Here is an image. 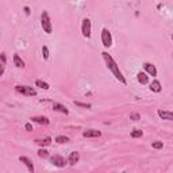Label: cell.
Wrapping results in <instances>:
<instances>
[{
	"label": "cell",
	"instance_id": "277c9868",
	"mask_svg": "<svg viewBox=\"0 0 173 173\" xmlns=\"http://www.w3.org/2000/svg\"><path fill=\"white\" fill-rule=\"evenodd\" d=\"M102 43L104 47H111L112 46V35L107 28H103L102 30Z\"/></svg>",
	"mask_w": 173,
	"mask_h": 173
},
{
	"label": "cell",
	"instance_id": "484cf974",
	"mask_svg": "<svg viewBox=\"0 0 173 173\" xmlns=\"http://www.w3.org/2000/svg\"><path fill=\"white\" fill-rule=\"evenodd\" d=\"M0 58H2V64H3V65L7 64V57H5V54H4V53L0 54Z\"/></svg>",
	"mask_w": 173,
	"mask_h": 173
},
{
	"label": "cell",
	"instance_id": "6da1fadb",
	"mask_svg": "<svg viewBox=\"0 0 173 173\" xmlns=\"http://www.w3.org/2000/svg\"><path fill=\"white\" fill-rule=\"evenodd\" d=\"M102 56H103V58H104V61H106V64H107V68L109 69V70L114 73V76H115V79L116 80H119L122 84H127V81H126V79H125V76H123V73L120 72V69H119V65L115 62V60L112 58L111 56L107 53V51H103L102 53Z\"/></svg>",
	"mask_w": 173,
	"mask_h": 173
},
{
	"label": "cell",
	"instance_id": "e0dca14e",
	"mask_svg": "<svg viewBox=\"0 0 173 173\" xmlns=\"http://www.w3.org/2000/svg\"><path fill=\"white\" fill-rule=\"evenodd\" d=\"M14 65L16 68H24V61L19 57V54H14Z\"/></svg>",
	"mask_w": 173,
	"mask_h": 173
},
{
	"label": "cell",
	"instance_id": "44dd1931",
	"mask_svg": "<svg viewBox=\"0 0 173 173\" xmlns=\"http://www.w3.org/2000/svg\"><path fill=\"white\" fill-rule=\"evenodd\" d=\"M142 135H143L142 130H132V131H131V137L132 138H141Z\"/></svg>",
	"mask_w": 173,
	"mask_h": 173
},
{
	"label": "cell",
	"instance_id": "7a4b0ae2",
	"mask_svg": "<svg viewBox=\"0 0 173 173\" xmlns=\"http://www.w3.org/2000/svg\"><path fill=\"white\" fill-rule=\"evenodd\" d=\"M41 26L46 34H51L53 27H51V22H50V16H49L47 11H43L41 15Z\"/></svg>",
	"mask_w": 173,
	"mask_h": 173
},
{
	"label": "cell",
	"instance_id": "ffe728a7",
	"mask_svg": "<svg viewBox=\"0 0 173 173\" xmlns=\"http://www.w3.org/2000/svg\"><path fill=\"white\" fill-rule=\"evenodd\" d=\"M69 141L68 137H65V135H58V137H56V142L57 143H66Z\"/></svg>",
	"mask_w": 173,
	"mask_h": 173
},
{
	"label": "cell",
	"instance_id": "52a82bcc",
	"mask_svg": "<svg viewBox=\"0 0 173 173\" xmlns=\"http://www.w3.org/2000/svg\"><path fill=\"white\" fill-rule=\"evenodd\" d=\"M143 69H145V73H148L149 76H152V77L157 76V68L152 62H143Z\"/></svg>",
	"mask_w": 173,
	"mask_h": 173
},
{
	"label": "cell",
	"instance_id": "30bf717a",
	"mask_svg": "<svg viewBox=\"0 0 173 173\" xmlns=\"http://www.w3.org/2000/svg\"><path fill=\"white\" fill-rule=\"evenodd\" d=\"M102 135V132L99 131V130H85V131H83V137L84 138H97Z\"/></svg>",
	"mask_w": 173,
	"mask_h": 173
},
{
	"label": "cell",
	"instance_id": "3957f363",
	"mask_svg": "<svg viewBox=\"0 0 173 173\" xmlns=\"http://www.w3.org/2000/svg\"><path fill=\"white\" fill-rule=\"evenodd\" d=\"M15 91L18 92V93L26 95V96H37V91L33 86H28V85H16Z\"/></svg>",
	"mask_w": 173,
	"mask_h": 173
},
{
	"label": "cell",
	"instance_id": "5b68a950",
	"mask_svg": "<svg viewBox=\"0 0 173 173\" xmlns=\"http://www.w3.org/2000/svg\"><path fill=\"white\" fill-rule=\"evenodd\" d=\"M91 31H92V24H91V21L88 18H84L83 19V23H81V33L85 38H91Z\"/></svg>",
	"mask_w": 173,
	"mask_h": 173
},
{
	"label": "cell",
	"instance_id": "603a6c76",
	"mask_svg": "<svg viewBox=\"0 0 173 173\" xmlns=\"http://www.w3.org/2000/svg\"><path fill=\"white\" fill-rule=\"evenodd\" d=\"M42 54H43V58H45V60H49V56H50V54H49L47 46H43V47H42Z\"/></svg>",
	"mask_w": 173,
	"mask_h": 173
},
{
	"label": "cell",
	"instance_id": "5bb4252c",
	"mask_svg": "<svg viewBox=\"0 0 173 173\" xmlns=\"http://www.w3.org/2000/svg\"><path fill=\"white\" fill-rule=\"evenodd\" d=\"M53 109H54V111L61 112V114H65V115L69 114L68 108H66L64 104H61V103H53Z\"/></svg>",
	"mask_w": 173,
	"mask_h": 173
},
{
	"label": "cell",
	"instance_id": "83f0119b",
	"mask_svg": "<svg viewBox=\"0 0 173 173\" xmlns=\"http://www.w3.org/2000/svg\"><path fill=\"white\" fill-rule=\"evenodd\" d=\"M23 11H24V14H26V15H30V8H28L27 5H26V7L23 8Z\"/></svg>",
	"mask_w": 173,
	"mask_h": 173
},
{
	"label": "cell",
	"instance_id": "ba28073f",
	"mask_svg": "<svg viewBox=\"0 0 173 173\" xmlns=\"http://www.w3.org/2000/svg\"><path fill=\"white\" fill-rule=\"evenodd\" d=\"M19 161L24 164V166L28 169V172H30V173H34V172H35V168H34L33 161H31L28 157H26V155H21V157H19Z\"/></svg>",
	"mask_w": 173,
	"mask_h": 173
},
{
	"label": "cell",
	"instance_id": "4316f807",
	"mask_svg": "<svg viewBox=\"0 0 173 173\" xmlns=\"http://www.w3.org/2000/svg\"><path fill=\"white\" fill-rule=\"evenodd\" d=\"M24 129L27 130V131H33V125H31V123H26V125H24Z\"/></svg>",
	"mask_w": 173,
	"mask_h": 173
},
{
	"label": "cell",
	"instance_id": "2e32d148",
	"mask_svg": "<svg viewBox=\"0 0 173 173\" xmlns=\"http://www.w3.org/2000/svg\"><path fill=\"white\" fill-rule=\"evenodd\" d=\"M35 143H37V145H39L41 148H46V146H49L51 143V138L46 137V138H43V139H37Z\"/></svg>",
	"mask_w": 173,
	"mask_h": 173
},
{
	"label": "cell",
	"instance_id": "ac0fdd59",
	"mask_svg": "<svg viewBox=\"0 0 173 173\" xmlns=\"http://www.w3.org/2000/svg\"><path fill=\"white\" fill-rule=\"evenodd\" d=\"M35 85H37V86H39V88H42V89H45V91H47V89L50 88V85H49L47 83L43 81V80H39V79L35 81Z\"/></svg>",
	"mask_w": 173,
	"mask_h": 173
},
{
	"label": "cell",
	"instance_id": "cb8c5ba5",
	"mask_svg": "<svg viewBox=\"0 0 173 173\" xmlns=\"http://www.w3.org/2000/svg\"><path fill=\"white\" fill-rule=\"evenodd\" d=\"M74 104L77 106V107H84V108H91L92 106L89 104V103H81V102H74Z\"/></svg>",
	"mask_w": 173,
	"mask_h": 173
},
{
	"label": "cell",
	"instance_id": "d6986e66",
	"mask_svg": "<svg viewBox=\"0 0 173 173\" xmlns=\"http://www.w3.org/2000/svg\"><path fill=\"white\" fill-rule=\"evenodd\" d=\"M38 157L39 158H49V152L45 148H41L38 150Z\"/></svg>",
	"mask_w": 173,
	"mask_h": 173
},
{
	"label": "cell",
	"instance_id": "7402d4cb",
	"mask_svg": "<svg viewBox=\"0 0 173 173\" xmlns=\"http://www.w3.org/2000/svg\"><path fill=\"white\" fill-rule=\"evenodd\" d=\"M152 148H153V149H157V150H160V149L164 148V143L161 142V141H157V142H153V143H152Z\"/></svg>",
	"mask_w": 173,
	"mask_h": 173
},
{
	"label": "cell",
	"instance_id": "9a60e30c",
	"mask_svg": "<svg viewBox=\"0 0 173 173\" xmlns=\"http://www.w3.org/2000/svg\"><path fill=\"white\" fill-rule=\"evenodd\" d=\"M150 91H153V92H155V93H158V92H161L162 91V86H161V83L158 81V80H153L152 81V84H150Z\"/></svg>",
	"mask_w": 173,
	"mask_h": 173
},
{
	"label": "cell",
	"instance_id": "d4e9b609",
	"mask_svg": "<svg viewBox=\"0 0 173 173\" xmlns=\"http://www.w3.org/2000/svg\"><path fill=\"white\" fill-rule=\"evenodd\" d=\"M130 119L138 120V119H141V115L138 114V112H132V114H130Z\"/></svg>",
	"mask_w": 173,
	"mask_h": 173
},
{
	"label": "cell",
	"instance_id": "8992f818",
	"mask_svg": "<svg viewBox=\"0 0 173 173\" xmlns=\"http://www.w3.org/2000/svg\"><path fill=\"white\" fill-rule=\"evenodd\" d=\"M50 162L53 164L54 166H58V168H64V166H66V164H69L62 155H58V154L50 157Z\"/></svg>",
	"mask_w": 173,
	"mask_h": 173
},
{
	"label": "cell",
	"instance_id": "9c48e42d",
	"mask_svg": "<svg viewBox=\"0 0 173 173\" xmlns=\"http://www.w3.org/2000/svg\"><path fill=\"white\" fill-rule=\"evenodd\" d=\"M158 116L164 120H173V111H165V109H158Z\"/></svg>",
	"mask_w": 173,
	"mask_h": 173
},
{
	"label": "cell",
	"instance_id": "4fadbf2b",
	"mask_svg": "<svg viewBox=\"0 0 173 173\" xmlns=\"http://www.w3.org/2000/svg\"><path fill=\"white\" fill-rule=\"evenodd\" d=\"M31 122L39 123V125H43V126H47L49 123H50V120H49L46 116H33L31 118Z\"/></svg>",
	"mask_w": 173,
	"mask_h": 173
},
{
	"label": "cell",
	"instance_id": "8fae6325",
	"mask_svg": "<svg viewBox=\"0 0 173 173\" xmlns=\"http://www.w3.org/2000/svg\"><path fill=\"white\" fill-rule=\"evenodd\" d=\"M80 161V153L79 152H72L70 154H69V158H68V162L69 165L74 166L77 162Z\"/></svg>",
	"mask_w": 173,
	"mask_h": 173
},
{
	"label": "cell",
	"instance_id": "7c38bea8",
	"mask_svg": "<svg viewBox=\"0 0 173 173\" xmlns=\"http://www.w3.org/2000/svg\"><path fill=\"white\" fill-rule=\"evenodd\" d=\"M137 80H138V83H141L142 85L149 84V74L145 73V72H139V73L137 74Z\"/></svg>",
	"mask_w": 173,
	"mask_h": 173
}]
</instances>
